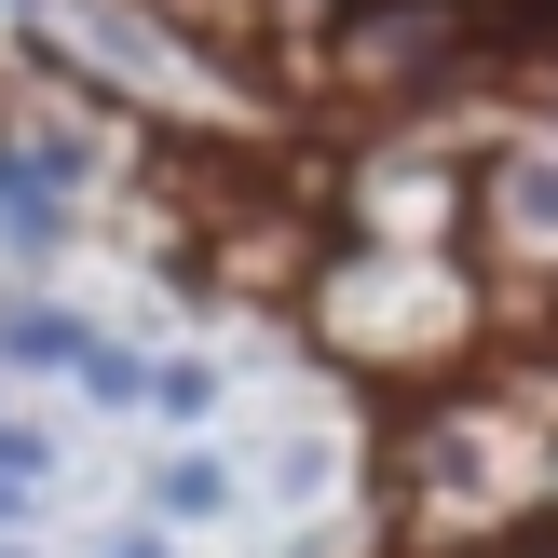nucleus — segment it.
<instances>
[{"instance_id": "obj_9", "label": "nucleus", "mask_w": 558, "mask_h": 558, "mask_svg": "<svg viewBox=\"0 0 558 558\" xmlns=\"http://www.w3.org/2000/svg\"><path fill=\"white\" fill-rule=\"evenodd\" d=\"M0 558H27V545H0Z\"/></svg>"}, {"instance_id": "obj_5", "label": "nucleus", "mask_w": 558, "mask_h": 558, "mask_svg": "<svg viewBox=\"0 0 558 558\" xmlns=\"http://www.w3.org/2000/svg\"><path fill=\"white\" fill-rule=\"evenodd\" d=\"M150 505H163V518H218V505H232V463H205V450L150 463Z\"/></svg>"}, {"instance_id": "obj_4", "label": "nucleus", "mask_w": 558, "mask_h": 558, "mask_svg": "<svg viewBox=\"0 0 558 558\" xmlns=\"http://www.w3.org/2000/svg\"><path fill=\"white\" fill-rule=\"evenodd\" d=\"M0 354H14V368H82V354H96V327H69L54 300H27V314H0Z\"/></svg>"}, {"instance_id": "obj_3", "label": "nucleus", "mask_w": 558, "mask_h": 558, "mask_svg": "<svg viewBox=\"0 0 558 558\" xmlns=\"http://www.w3.org/2000/svg\"><path fill=\"white\" fill-rule=\"evenodd\" d=\"M0 232H14V245L69 232V150H0Z\"/></svg>"}, {"instance_id": "obj_7", "label": "nucleus", "mask_w": 558, "mask_h": 558, "mask_svg": "<svg viewBox=\"0 0 558 558\" xmlns=\"http://www.w3.org/2000/svg\"><path fill=\"white\" fill-rule=\"evenodd\" d=\"M27 490H41V436H27V423H0V518H14Z\"/></svg>"}, {"instance_id": "obj_8", "label": "nucleus", "mask_w": 558, "mask_h": 558, "mask_svg": "<svg viewBox=\"0 0 558 558\" xmlns=\"http://www.w3.org/2000/svg\"><path fill=\"white\" fill-rule=\"evenodd\" d=\"M96 558H178V545H163V532H109Z\"/></svg>"}, {"instance_id": "obj_2", "label": "nucleus", "mask_w": 558, "mask_h": 558, "mask_svg": "<svg viewBox=\"0 0 558 558\" xmlns=\"http://www.w3.org/2000/svg\"><path fill=\"white\" fill-rule=\"evenodd\" d=\"M490 232L518 259H558V150H505L490 163Z\"/></svg>"}, {"instance_id": "obj_6", "label": "nucleus", "mask_w": 558, "mask_h": 558, "mask_svg": "<svg viewBox=\"0 0 558 558\" xmlns=\"http://www.w3.org/2000/svg\"><path fill=\"white\" fill-rule=\"evenodd\" d=\"M136 409H163V423H205V409H218V368L163 354V368H136Z\"/></svg>"}, {"instance_id": "obj_1", "label": "nucleus", "mask_w": 558, "mask_h": 558, "mask_svg": "<svg viewBox=\"0 0 558 558\" xmlns=\"http://www.w3.org/2000/svg\"><path fill=\"white\" fill-rule=\"evenodd\" d=\"M450 54H463V0H368L354 41H341V69L381 82V96H409V82H436Z\"/></svg>"}]
</instances>
